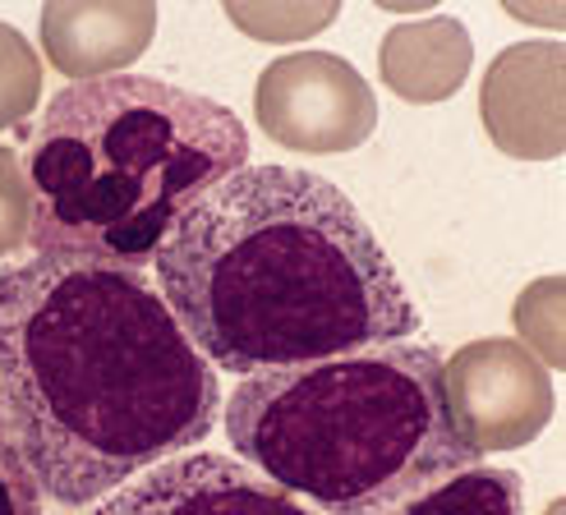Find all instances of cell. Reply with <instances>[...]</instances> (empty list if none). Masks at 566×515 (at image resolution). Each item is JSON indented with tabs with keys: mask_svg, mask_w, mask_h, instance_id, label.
I'll use <instances>...</instances> for the list:
<instances>
[{
	"mask_svg": "<svg viewBox=\"0 0 566 515\" xmlns=\"http://www.w3.org/2000/svg\"><path fill=\"white\" fill-rule=\"evenodd\" d=\"M0 406L42 497L78 511L208 442L221 374L144 272L38 253L0 267Z\"/></svg>",
	"mask_w": 566,
	"mask_h": 515,
	"instance_id": "obj_1",
	"label": "cell"
},
{
	"mask_svg": "<svg viewBox=\"0 0 566 515\" xmlns=\"http://www.w3.org/2000/svg\"><path fill=\"white\" fill-rule=\"evenodd\" d=\"M0 515H42V488L10 433L6 406H0Z\"/></svg>",
	"mask_w": 566,
	"mask_h": 515,
	"instance_id": "obj_7",
	"label": "cell"
},
{
	"mask_svg": "<svg viewBox=\"0 0 566 515\" xmlns=\"http://www.w3.org/2000/svg\"><path fill=\"white\" fill-rule=\"evenodd\" d=\"M221 419L235 461L318 515H391L479 465L442 355L415 340L240 378Z\"/></svg>",
	"mask_w": 566,
	"mask_h": 515,
	"instance_id": "obj_4",
	"label": "cell"
},
{
	"mask_svg": "<svg viewBox=\"0 0 566 515\" xmlns=\"http://www.w3.org/2000/svg\"><path fill=\"white\" fill-rule=\"evenodd\" d=\"M153 267L189 346L240 378L419 332V308L369 221L314 170L240 166L171 225Z\"/></svg>",
	"mask_w": 566,
	"mask_h": 515,
	"instance_id": "obj_2",
	"label": "cell"
},
{
	"mask_svg": "<svg viewBox=\"0 0 566 515\" xmlns=\"http://www.w3.org/2000/svg\"><path fill=\"white\" fill-rule=\"evenodd\" d=\"M391 515H525L521 474L470 465L461 474L442 479L438 488L410 497L406 506H396Z\"/></svg>",
	"mask_w": 566,
	"mask_h": 515,
	"instance_id": "obj_6",
	"label": "cell"
},
{
	"mask_svg": "<svg viewBox=\"0 0 566 515\" xmlns=\"http://www.w3.org/2000/svg\"><path fill=\"white\" fill-rule=\"evenodd\" d=\"M88 515H318L272 479L249 470L235 455L189 451L171 455L111 497L93 502Z\"/></svg>",
	"mask_w": 566,
	"mask_h": 515,
	"instance_id": "obj_5",
	"label": "cell"
},
{
	"mask_svg": "<svg viewBox=\"0 0 566 515\" xmlns=\"http://www.w3.org/2000/svg\"><path fill=\"white\" fill-rule=\"evenodd\" d=\"M240 166L249 129L203 93L148 74L65 83L28 148V240L51 258L144 272L171 225Z\"/></svg>",
	"mask_w": 566,
	"mask_h": 515,
	"instance_id": "obj_3",
	"label": "cell"
}]
</instances>
